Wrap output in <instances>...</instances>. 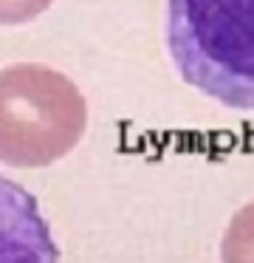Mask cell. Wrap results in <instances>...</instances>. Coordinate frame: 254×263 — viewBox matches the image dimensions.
I'll list each match as a JSON object with an SVG mask.
<instances>
[{
    "label": "cell",
    "instance_id": "6da1fadb",
    "mask_svg": "<svg viewBox=\"0 0 254 263\" xmlns=\"http://www.w3.org/2000/svg\"><path fill=\"white\" fill-rule=\"evenodd\" d=\"M167 45L186 85L254 111V0H169Z\"/></svg>",
    "mask_w": 254,
    "mask_h": 263
},
{
    "label": "cell",
    "instance_id": "7a4b0ae2",
    "mask_svg": "<svg viewBox=\"0 0 254 263\" xmlns=\"http://www.w3.org/2000/svg\"><path fill=\"white\" fill-rule=\"evenodd\" d=\"M88 128V102L74 79L48 65L0 68V162L9 167H48L79 144Z\"/></svg>",
    "mask_w": 254,
    "mask_h": 263
},
{
    "label": "cell",
    "instance_id": "3957f363",
    "mask_svg": "<svg viewBox=\"0 0 254 263\" xmlns=\"http://www.w3.org/2000/svg\"><path fill=\"white\" fill-rule=\"evenodd\" d=\"M0 263H59L37 198L6 176H0Z\"/></svg>",
    "mask_w": 254,
    "mask_h": 263
},
{
    "label": "cell",
    "instance_id": "277c9868",
    "mask_svg": "<svg viewBox=\"0 0 254 263\" xmlns=\"http://www.w3.org/2000/svg\"><path fill=\"white\" fill-rule=\"evenodd\" d=\"M220 263H254V201L232 215L220 238Z\"/></svg>",
    "mask_w": 254,
    "mask_h": 263
},
{
    "label": "cell",
    "instance_id": "5b68a950",
    "mask_svg": "<svg viewBox=\"0 0 254 263\" xmlns=\"http://www.w3.org/2000/svg\"><path fill=\"white\" fill-rule=\"evenodd\" d=\"M54 0H0V26H23L48 12Z\"/></svg>",
    "mask_w": 254,
    "mask_h": 263
}]
</instances>
